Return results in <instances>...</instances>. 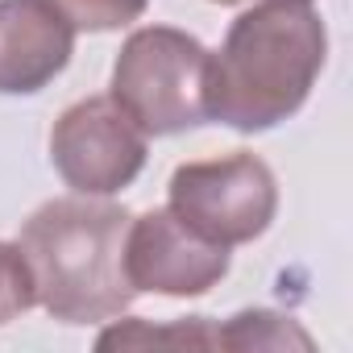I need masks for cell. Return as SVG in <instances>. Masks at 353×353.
Segmentation results:
<instances>
[{
    "label": "cell",
    "instance_id": "obj_1",
    "mask_svg": "<svg viewBox=\"0 0 353 353\" xmlns=\"http://www.w3.org/2000/svg\"><path fill=\"white\" fill-rule=\"evenodd\" d=\"M328 59V30L307 0H262L237 13L208 59V121L266 133L295 117Z\"/></svg>",
    "mask_w": 353,
    "mask_h": 353
},
{
    "label": "cell",
    "instance_id": "obj_2",
    "mask_svg": "<svg viewBox=\"0 0 353 353\" xmlns=\"http://www.w3.org/2000/svg\"><path fill=\"white\" fill-rule=\"evenodd\" d=\"M129 221L121 204L79 192L30 212L17 245L30 262L38 303L59 324H104L137 299L125 279Z\"/></svg>",
    "mask_w": 353,
    "mask_h": 353
},
{
    "label": "cell",
    "instance_id": "obj_3",
    "mask_svg": "<svg viewBox=\"0 0 353 353\" xmlns=\"http://www.w3.org/2000/svg\"><path fill=\"white\" fill-rule=\"evenodd\" d=\"M208 46L170 26H141L112 63V100L145 133L170 137L208 121Z\"/></svg>",
    "mask_w": 353,
    "mask_h": 353
},
{
    "label": "cell",
    "instance_id": "obj_4",
    "mask_svg": "<svg viewBox=\"0 0 353 353\" xmlns=\"http://www.w3.org/2000/svg\"><path fill=\"white\" fill-rule=\"evenodd\" d=\"M166 208L200 237L233 250L270 229L279 212V179L250 150L183 162L170 174Z\"/></svg>",
    "mask_w": 353,
    "mask_h": 353
},
{
    "label": "cell",
    "instance_id": "obj_5",
    "mask_svg": "<svg viewBox=\"0 0 353 353\" xmlns=\"http://www.w3.org/2000/svg\"><path fill=\"white\" fill-rule=\"evenodd\" d=\"M50 162L79 196H117L145 166V133L112 96H88L63 108L50 129Z\"/></svg>",
    "mask_w": 353,
    "mask_h": 353
},
{
    "label": "cell",
    "instance_id": "obj_6",
    "mask_svg": "<svg viewBox=\"0 0 353 353\" xmlns=\"http://www.w3.org/2000/svg\"><path fill=\"white\" fill-rule=\"evenodd\" d=\"M233 254L196 229H188L170 208H150L129 221L125 233V279L141 295L196 299L208 295L229 274Z\"/></svg>",
    "mask_w": 353,
    "mask_h": 353
},
{
    "label": "cell",
    "instance_id": "obj_7",
    "mask_svg": "<svg viewBox=\"0 0 353 353\" xmlns=\"http://www.w3.org/2000/svg\"><path fill=\"white\" fill-rule=\"evenodd\" d=\"M75 54V30L42 0H0V96H34Z\"/></svg>",
    "mask_w": 353,
    "mask_h": 353
},
{
    "label": "cell",
    "instance_id": "obj_8",
    "mask_svg": "<svg viewBox=\"0 0 353 353\" xmlns=\"http://www.w3.org/2000/svg\"><path fill=\"white\" fill-rule=\"evenodd\" d=\"M316 341L299 328V320L283 316V312H266V307H250L229 316L225 324H216V349H312Z\"/></svg>",
    "mask_w": 353,
    "mask_h": 353
},
{
    "label": "cell",
    "instance_id": "obj_9",
    "mask_svg": "<svg viewBox=\"0 0 353 353\" xmlns=\"http://www.w3.org/2000/svg\"><path fill=\"white\" fill-rule=\"evenodd\" d=\"M216 349V324H208L204 316H188L174 324H150V320H125L100 332L96 349Z\"/></svg>",
    "mask_w": 353,
    "mask_h": 353
},
{
    "label": "cell",
    "instance_id": "obj_10",
    "mask_svg": "<svg viewBox=\"0 0 353 353\" xmlns=\"http://www.w3.org/2000/svg\"><path fill=\"white\" fill-rule=\"evenodd\" d=\"M46 9H54L75 34H112L133 26L150 0H42Z\"/></svg>",
    "mask_w": 353,
    "mask_h": 353
},
{
    "label": "cell",
    "instance_id": "obj_11",
    "mask_svg": "<svg viewBox=\"0 0 353 353\" xmlns=\"http://www.w3.org/2000/svg\"><path fill=\"white\" fill-rule=\"evenodd\" d=\"M34 303H38V291H34V274H30L21 245L0 241V328L17 316H26Z\"/></svg>",
    "mask_w": 353,
    "mask_h": 353
},
{
    "label": "cell",
    "instance_id": "obj_12",
    "mask_svg": "<svg viewBox=\"0 0 353 353\" xmlns=\"http://www.w3.org/2000/svg\"><path fill=\"white\" fill-rule=\"evenodd\" d=\"M212 5H245V0H212ZM307 5H312V0H307Z\"/></svg>",
    "mask_w": 353,
    "mask_h": 353
}]
</instances>
